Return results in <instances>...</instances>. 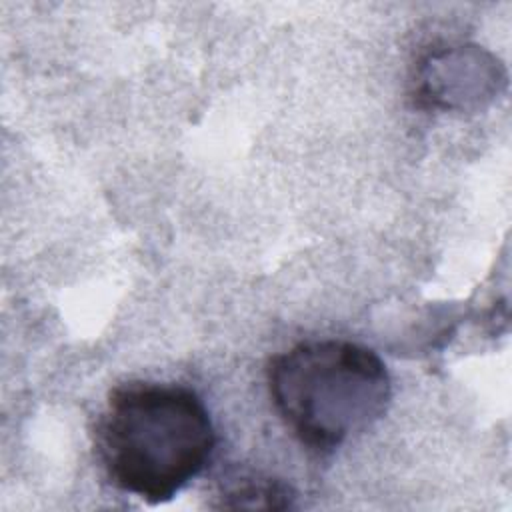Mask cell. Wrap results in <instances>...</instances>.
Segmentation results:
<instances>
[{"instance_id": "3957f363", "label": "cell", "mask_w": 512, "mask_h": 512, "mask_svg": "<svg viewBox=\"0 0 512 512\" xmlns=\"http://www.w3.org/2000/svg\"><path fill=\"white\" fill-rule=\"evenodd\" d=\"M216 508L286 510L294 506L296 492L280 478L258 472H236L222 478Z\"/></svg>"}, {"instance_id": "6da1fadb", "label": "cell", "mask_w": 512, "mask_h": 512, "mask_svg": "<svg viewBox=\"0 0 512 512\" xmlns=\"http://www.w3.org/2000/svg\"><path fill=\"white\" fill-rule=\"evenodd\" d=\"M216 444L202 398L188 386L132 380L110 390L94 430L108 480L148 504L172 500Z\"/></svg>"}, {"instance_id": "7a4b0ae2", "label": "cell", "mask_w": 512, "mask_h": 512, "mask_svg": "<svg viewBox=\"0 0 512 512\" xmlns=\"http://www.w3.org/2000/svg\"><path fill=\"white\" fill-rule=\"evenodd\" d=\"M266 380L286 428L318 454L368 430L392 400L382 358L348 340L300 342L270 358Z\"/></svg>"}]
</instances>
